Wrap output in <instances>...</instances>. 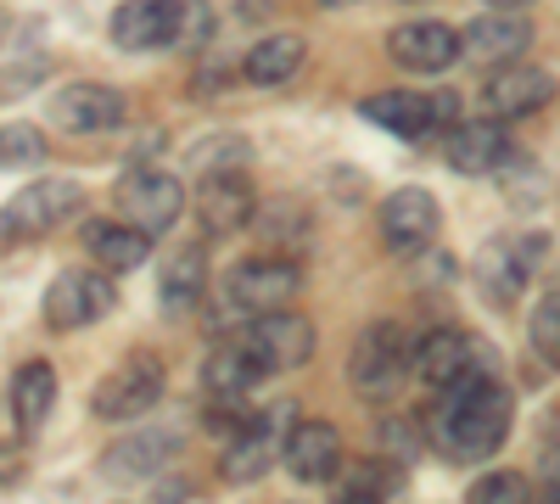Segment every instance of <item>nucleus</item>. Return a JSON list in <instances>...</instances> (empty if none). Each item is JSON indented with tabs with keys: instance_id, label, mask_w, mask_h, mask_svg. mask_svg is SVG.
<instances>
[{
	"instance_id": "obj_11",
	"label": "nucleus",
	"mask_w": 560,
	"mask_h": 504,
	"mask_svg": "<svg viewBox=\"0 0 560 504\" xmlns=\"http://www.w3.org/2000/svg\"><path fill=\"white\" fill-rule=\"evenodd\" d=\"M376 231H382V247L398 253V258H420V253H432L438 231H443V208L432 191H420V186H404L382 202L376 213Z\"/></svg>"
},
{
	"instance_id": "obj_29",
	"label": "nucleus",
	"mask_w": 560,
	"mask_h": 504,
	"mask_svg": "<svg viewBox=\"0 0 560 504\" xmlns=\"http://www.w3.org/2000/svg\"><path fill=\"white\" fill-rule=\"evenodd\" d=\"M527 342H533V353L549 364V371H560V286L538 297V308L527 319Z\"/></svg>"
},
{
	"instance_id": "obj_7",
	"label": "nucleus",
	"mask_w": 560,
	"mask_h": 504,
	"mask_svg": "<svg viewBox=\"0 0 560 504\" xmlns=\"http://www.w3.org/2000/svg\"><path fill=\"white\" fill-rule=\"evenodd\" d=\"M359 118L382 124L398 141H427L459 118V96H448V90H382V96L359 102Z\"/></svg>"
},
{
	"instance_id": "obj_25",
	"label": "nucleus",
	"mask_w": 560,
	"mask_h": 504,
	"mask_svg": "<svg viewBox=\"0 0 560 504\" xmlns=\"http://www.w3.org/2000/svg\"><path fill=\"white\" fill-rule=\"evenodd\" d=\"M303 62H308L303 34H269V39H258L253 51L242 57V79H247V84H258V90H275V84L298 79V73H303Z\"/></svg>"
},
{
	"instance_id": "obj_16",
	"label": "nucleus",
	"mask_w": 560,
	"mask_h": 504,
	"mask_svg": "<svg viewBox=\"0 0 560 504\" xmlns=\"http://www.w3.org/2000/svg\"><path fill=\"white\" fill-rule=\"evenodd\" d=\"M258 213V191L242 168H213L197 191V219L208 236H242Z\"/></svg>"
},
{
	"instance_id": "obj_27",
	"label": "nucleus",
	"mask_w": 560,
	"mask_h": 504,
	"mask_svg": "<svg viewBox=\"0 0 560 504\" xmlns=\"http://www.w3.org/2000/svg\"><path fill=\"white\" fill-rule=\"evenodd\" d=\"M247 231H258L264 236V253H280V258H298L303 247H308V231H314V219H308V208L303 202H269V208H258L253 213V224Z\"/></svg>"
},
{
	"instance_id": "obj_8",
	"label": "nucleus",
	"mask_w": 560,
	"mask_h": 504,
	"mask_svg": "<svg viewBox=\"0 0 560 504\" xmlns=\"http://www.w3.org/2000/svg\"><path fill=\"white\" fill-rule=\"evenodd\" d=\"M79 208H84V186H79V179H34V186H23L7 208H0V242L51 236L57 224H68Z\"/></svg>"
},
{
	"instance_id": "obj_15",
	"label": "nucleus",
	"mask_w": 560,
	"mask_h": 504,
	"mask_svg": "<svg viewBox=\"0 0 560 504\" xmlns=\"http://www.w3.org/2000/svg\"><path fill=\"white\" fill-rule=\"evenodd\" d=\"M493 364L499 359L477 337H465V331H427L415 342V376L427 382L432 392H443L448 382L471 376V371H493Z\"/></svg>"
},
{
	"instance_id": "obj_10",
	"label": "nucleus",
	"mask_w": 560,
	"mask_h": 504,
	"mask_svg": "<svg viewBox=\"0 0 560 504\" xmlns=\"http://www.w3.org/2000/svg\"><path fill=\"white\" fill-rule=\"evenodd\" d=\"M118 213L135 224V231H147L158 242L163 231H174L179 213H185L179 174H168V168H129L118 179Z\"/></svg>"
},
{
	"instance_id": "obj_18",
	"label": "nucleus",
	"mask_w": 560,
	"mask_h": 504,
	"mask_svg": "<svg viewBox=\"0 0 560 504\" xmlns=\"http://www.w3.org/2000/svg\"><path fill=\"white\" fill-rule=\"evenodd\" d=\"M482 102H488V113L493 118H533L538 107H549L555 102V79L544 73V68H527V62H499L493 73H488V84H482Z\"/></svg>"
},
{
	"instance_id": "obj_4",
	"label": "nucleus",
	"mask_w": 560,
	"mask_h": 504,
	"mask_svg": "<svg viewBox=\"0 0 560 504\" xmlns=\"http://www.w3.org/2000/svg\"><path fill=\"white\" fill-rule=\"evenodd\" d=\"M292 403H269V409H247V415L230 426L224 437V454H219V477L230 488H247L258 477H269V466L280 460V443H287V426H292Z\"/></svg>"
},
{
	"instance_id": "obj_5",
	"label": "nucleus",
	"mask_w": 560,
	"mask_h": 504,
	"mask_svg": "<svg viewBox=\"0 0 560 504\" xmlns=\"http://www.w3.org/2000/svg\"><path fill=\"white\" fill-rule=\"evenodd\" d=\"M230 342H242L264 376H280V371H303L314 359V326L298 314V308H269V314H253V319H236V326L224 331Z\"/></svg>"
},
{
	"instance_id": "obj_13",
	"label": "nucleus",
	"mask_w": 560,
	"mask_h": 504,
	"mask_svg": "<svg viewBox=\"0 0 560 504\" xmlns=\"http://www.w3.org/2000/svg\"><path fill=\"white\" fill-rule=\"evenodd\" d=\"M45 113L68 134H107V129L129 124V96L118 84H62Z\"/></svg>"
},
{
	"instance_id": "obj_6",
	"label": "nucleus",
	"mask_w": 560,
	"mask_h": 504,
	"mask_svg": "<svg viewBox=\"0 0 560 504\" xmlns=\"http://www.w3.org/2000/svg\"><path fill=\"white\" fill-rule=\"evenodd\" d=\"M303 292V269L298 258H280V253H258V258H242V263H230L224 274V303L230 314H269V308H292Z\"/></svg>"
},
{
	"instance_id": "obj_34",
	"label": "nucleus",
	"mask_w": 560,
	"mask_h": 504,
	"mask_svg": "<svg viewBox=\"0 0 560 504\" xmlns=\"http://www.w3.org/2000/svg\"><path fill=\"white\" fill-rule=\"evenodd\" d=\"M319 7H353V0H319Z\"/></svg>"
},
{
	"instance_id": "obj_1",
	"label": "nucleus",
	"mask_w": 560,
	"mask_h": 504,
	"mask_svg": "<svg viewBox=\"0 0 560 504\" xmlns=\"http://www.w3.org/2000/svg\"><path fill=\"white\" fill-rule=\"evenodd\" d=\"M427 426H432V443L448 460L477 466V460H493L504 448L510 426H516V398H510V387L493 371H471V376L443 387Z\"/></svg>"
},
{
	"instance_id": "obj_20",
	"label": "nucleus",
	"mask_w": 560,
	"mask_h": 504,
	"mask_svg": "<svg viewBox=\"0 0 560 504\" xmlns=\"http://www.w3.org/2000/svg\"><path fill=\"white\" fill-rule=\"evenodd\" d=\"M79 236H84L90 263L107 269V274H129V269H140V263L152 258V236L135 231L129 219H90Z\"/></svg>"
},
{
	"instance_id": "obj_14",
	"label": "nucleus",
	"mask_w": 560,
	"mask_h": 504,
	"mask_svg": "<svg viewBox=\"0 0 560 504\" xmlns=\"http://www.w3.org/2000/svg\"><path fill=\"white\" fill-rule=\"evenodd\" d=\"M280 466H287L303 488H325L342 477V432L331 421H292L287 443H280Z\"/></svg>"
},
{
	"instance_id": "obj_31",
	"label": "nucleus",
	"mask_w": 560,
	"mask_h": 504,
	"mask_svg": "<svg viewBox=\"0 0 560 504\" xmlns=\"http://www.w3.org/2000/svg\"><path fill=\"white\" fill-rule=\"evenodd\" d=\"M471 499L477 504H522V499H533V482L522 471H488L471 482Z\"/></svg>"
},
{
	"instance_id": "obj_9",
	"label": "nucleus",
	"mask_w": 560,
	"mask_h": 504,
	"mask_svg": "<svg viewBox=\"0 0 560 504\" xmlns=\"http://www.w3.org/2000/svg\"><path fill=\"white\" fill-rule=\"evenodd\" d=\"M163 359L158 353H129L118 359L113 371L102 376V387L90 392V409H96L102 421H140L147 409H158L163 398Z\"/></svg>"
},
{
	"instance_id": "obj_19",
	"label": "nucleus",
	"mask_w": 560,
	"mask_h": 504,
	"mask_svg": "<svg viewBox=\"0 0 560 504\" xmlns=\"http://www.w3.org/2000/svg\"><path fill=\"white\" fill-rule=\"evenodd\" d=\"M387 57H393L398 68H409V73H448L465 51H459V28L427 17V23L393 28V34H387Z\"/></svg>"
},
{
	"instance_id": "obj_17",
	"label": "nucleus",
	"mask_w": 560,
	"mask_h": 504,
	"mask_svg": "<svg viewBox=\"0 0 560 504\" xmlns=\"http://www.w3.org/2000/svg\"><path fill=\"white\" fill-rule=\"evenodd\" d=\"M443 157L454 174H493L504 168L510 157V134H504V118H454L443 129Z\"/></svg>"
},
{
	"instance_id": "obj_28",
	"label": "nucleus",
	"mask_w": 560,
	"mask_h": 504,
	"mask_svg": "<svg viewBox=\"0 0 560 504\" xmlns=\"http://www.w3.org/2000/svg\"><path fill=\"white\" fill-rule=\"evenodd\" d=\"M404 493V466L387 460V454H376V460H364L348 482H342V499H364V504H387Z\"/></svg>"
},
{
	"instance_id": "obj_3",
	"label": "nucleus",
	"mask_w": 560,
	"mask_h": 504,
	"mask_svg": "<svg viewBox=\"0 0 560 504\" xmlns=\"http://www.w3.org/2000/svg\"><path fill=\"white\" fill-rule=\"evenodd\" d=\"M348 376L364 398H393L404 387V376H415V337L398 326V319H370V326L353 337L348 353Z\"/></svg>"
},
{
	"instance_id": "obj_26",
	"label": "nucleus",
	"mask_w": 560,
	"mask_h": 504,
	"mask_svg": "<svg viewBox=\"0 0 560 504\" xmlns=\"http://www.w3.org/2000/svg\"><path fill=\"white\" fill-rule=\"evenodd\" d=\"M51 409H57V371L45 359L18 364V376H12V421H18V432L34 437Z\"/></svg>"
},
{
	"instance_id": "obj_30",
	"label": "nucleus",
	"mask_w": 560,
	"mask_h": 504,
	"mask_svg": "<svg viewBox=\"0 0 560 504\" xmlns=\"http://www.w3.org/2000/svg\"><path fill=\"white\" fill-rule=\"evenodd\" d=\"M45 157V129L34 124H7L0 129V168H28Z\"/></svg>"
},
{
	"instance_id": "obj_21",
	"label": "nucleus",
	"mask_w": 560,
	"mask_h": 504,
	"mask_svg": "<svg viewBox=\"0 0 560 504\" xmlns=\"http://www.w3.org/2000/svg\"><path fill=\"white\" fill-rule=\"evenodd\" d=\"M533 45V28L522 12H482L477 23H465L459 28V51L465 57H477V62H516L522 51Z\"/></svg>"
},
{
	"instance_id": "obj_12",
	"label": "nucleus",
	"mask_w": 560,
	"mask_h": 504,
	"mask_svg": "<svg viewBox=\"0 0 560 504\" xmlns=\"http://www.w3.org/2000/svg\"><path fill=\"white\" fill-rule=\"evenodd\" d=\"M118 308V286L113 274H90V269H62L51 292H45V319H51L57 331H79V326H96Z\"/></svg>"
},
{
	"instance_id": "obj_33",
	"label": "nucleus",
	"mask_w": 560,
	"mask_h": 504,
	"mask_svg": "<svg viewBox=\"0 0 560 504\" xmlns=\"http://www.w3.org/2000/svg\"><path fill=\"white\" fill-rule=\"evenodd\" d=\"M488 12H522V7H533V0H482Z\"/></svg>"
},
{
	"instance_id": "obj_24",
	"label": "nucleus",
	"mask_w": 560,
	"mask_h": 504,
	"mask_svg": "<svg viewBox=\"0 0 560 504\" xmlns=\"http://www.w3.org/2000/svg\"><path fill=\"white\" fill-rule=\"evenodd\" d=\"M174 448H179L174 432H135V437H124V443L107 448L102 471H107L113 482H147V477H158V471L174 460Z\"/></svg>"
},
{
	"instance_id": "obj_23",
	"label": "nucleus",
	"mask_w": 560,
	"mask_h": 504,
	"mask_svg": "<svg viewBox=\"0 0 560 504\" xmlns=\"http://www.w3.org/2000/svg\"><path fill=\"white\" fill-rule=\"evenodd\" d=\"M202 292H208V247H202V242H185L179 253L163 258L158 303H163L168 319H179V314H191V308L202 303Z\"/></svg>"
},
{
	"instance_id": "obj_2",
	"label": "nucleus",
	"mask_w": 560,
	"mask_h": 504,
	"mask_svg": "<svg viewBox=\"0 0 560 504\" xmlns=\"http://www.w3.org/2000/svg\"><path fill=\"white\" fill-rule=\"evenodd\" d=\"M208 34V0H124L113 12V39L124 51H202Z\"/></svg>"
},
{
	"instance_id": "obj_32",
	"label": "nucleus",
	"mask_w": 560,
	"mask_h": 504,
	"mask_svg": "<svg viewBox=\"0 0 560 504\" xmlns=\"http://www.w3.org/2000/svg\"><path fill=\"white\" fill-rule=\"evenodd\" d=\"M382 454H387V460H398V466H409L415 454H420V426L404 421V415H393V421L382 426Z\"/></svg>"
},
{
	"instance_id": "obj_22",
	"label": "nucleus",
	"mask_w": 560,
	"mask_h": 504,
	"mask_svg": "<svg viewBox=\"0 0 560 504\" xmlns=\"http://www.w3.org/2000/svg\"><path fill=\"white\" fill-rule=\"evenodd\" d=\"M533 258H544V236L538 242H499V247H488L482 253V263H477V274H482V297L488 303H499V308H510L522 292H527V274H533Z\"/></svg>"
}]
</instances>
